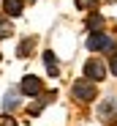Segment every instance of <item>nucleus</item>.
I'll return each instance as SVG.
<instances>
[{"label": "nucleus", "mask_w": 117, "mask_h": 126, "mask_svg": "<svg viewBox=\"0 0 117 126\" xmlns=\"http://www.w3.org/2000/svg\"><path fill=\"white\" fill-rule=\"evenodd\" d=\"M87 49H93V52H98V49L114 52V49H117V41H114L112 36H104V33H93V36L87 38Z\"/></svg>", "instance_id": "1"}, {"label": "nucleus", "mask_w": 117, "mask_h": 126, "mask_svg": "<svg viewBox=\"0 0 117 126\" xmlns=\"http://www.w3.org/2000/svg\"><path fill=\"white\" fill-rule=\"evenodd\" d=\"M71 93H74V99H79V101H93L95 99V85L90 79H79V82H74Z\"/></svg>", "instance_id": "2"}, {"label": "nucleus", "mask_w": 117, "mask_h": 126, "mask_svg": "<svg viewBox=\"0 0 117 126\" xmlns=\"http://www.w3.org/2000/svg\"><path fill=\"white\" fill-rule=\"evenodd\" d=\"M104 77H106V66H104L98 58H93V60H87V63H85V79L98 82V79H104Z\"/></svg>", "instance_id": "3"}, {"label": "nucleus", "mask_w": 117, "mask_h": 126, "mask_svg": "<svg viewBox=\"0 0 117 126\" xmlns=\"http://www.w3.org/2000/svg\"><path fill=\"white\" fill-rule=\"evenodd\" d=\"M19 91H22L25 96H38V93H41V79L33 77V74H27L22 79V85H19Z\"/></svg>", "instance_id": "4"}, {"label": "nucleus", "mask_w": 117, "mask_h": 126, "mask_svg": "<svg viewBox=\"0 0 117 126\" xmlns=\"http://www.w3.org/2000/svg\"><path fill=\"white\" fill-rule=\"evenodd\" d=\"M16 107H19V91L11 88V91H6V96H3V110L11 112V110H16Z\"/></svg>", "instance_id": "5"}, {"label": "nucleus", "mask_w": 117, "mask_h": 126, "mask_svg": "<svg viewBox=\"0 0 117 126\" xmlns=\"http://www.w3.org/2000/svg\"><path fill=\"white\" fill-rule=\"evenodd\" d=\"M3 6H6V14L8 16H19L25 8V0H3Z\"/></svg>", "instance_id": "6"}, {"label": "nucleus", "mask_w": 117, "mask_h": 126, "mask_svg": "<svg viewBox=\"0 0 117 126\" xmlns=\"http://www.w3.org/2000/svg\"><path fill=\"white\" fill-rule=\"evenodd\" d=\"M44 63H46V71H49L52 77H57L60 66H57V58H54V52H52V49H46V52H44Z\"/></svg>", "instance_id": "7"}, {"label": "nucleus", "mask_w": 117, "mask_h": 126, "mask_svg": "<svg viewBox=\"0 0 117 126\" xmlns=\"http://www.w3.org/2000/svg\"><path fill=\"white\" fill-rule=\"evenodd\" d=\"M11 36V22H8V16L0 14V38H8Z\"/></svg>", "instance_id": "8"}, {"label": "nucleus", "mask_w": 117, "mask_h": 126, "mask_svg": "<svg viewBox=\"0 0 117 126\" xmlns=\"http://www.w3.org/2000/svg\"><path fill=\"white\" fill-rule=\"evenodd\" d=\"M27 49H33V38H25L22 44H19V58H25V55H27Z\"/></svg>", "instance_id": "9"}, {"label": "nucleus", "mask_w": 117, "mask_h": 126, "mask_svg": "<svg viewBox=\"0 0 117 126\" xmlns=\"http://www.w3.org/2000/svg\"><path fill=\"white\" fill-rule=\"evenodd\" d=\"M101 25H104V19H101V16H90V19H87V28H90V30H98Z\"/></svg>", "instance_id": "10"}, {"label": "nucleus", "mask_w": 117, "mask_h": 126, "mask_svg": "<svg viewBox=\"0 0 117 126\" xmlns=\"http://www.w3.org/2000/svg\"><path fill=\"white\" fill-rule=\"evenodd\" d=\"M95 3H98V0H76V6H79V8H93Z\"/></svg>", "instance_id": "11"}, {"label": "nucleus", "mask_w": 117, "mask_h": 126, "mask_svg": "<svg viewBox=\"0 0 117 126\" xmlns=\"http://www.w3.org/2000/svg\"><path fill=\"white\" fill-rule=\"evenodd\" d=\"M0 126H16L14 118H0Z\"/></svg>", "instance_id": "12"}, {"label": "nucleus", "mask_w": 117, "mask_h": 126, "mask_svg": "<svg viewBox=\"0 0 117 126\" xmlns=\"http://www.w3.org/2000/svg\"><path fill=\"white\" fill-rule=\"evenodd\" d=\"M112 74H114V77H117V55H114V58H112Z\"/></svg>", "instance_id": "13"}]
</instances>
